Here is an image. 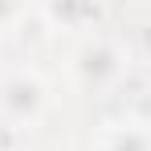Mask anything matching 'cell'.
<instances>
[{"mask_svg":"<svg viewBox=\"0 0 151 151\" xmlns=\"http://www.w3.org/2000/svg\"><path fill=\"white\" fill-rule=\"evenodd\" d=\"M49 110V82L37 70H4L0 74V123L29 131Z\"/></svg>","mask_w":151,"mask_h":151,"instance_id":"1","label":"cell"},{"mask_svg":"<svg viewBox=\"0 0 151 151\" xmlns=\"http://www.w3.org/2000/svg\"><path fill=\"white\" fill-rule=\"evenodd\" d=\"M70 74L86 90H110L127 74V49L106 33H90L70 57Z\"/></svg>","mask_w":151,"mask_h":151,"instance_id":"2","label":"cell"},{"mask_svg":"<svg viewBox=\"0 0 151 151\" xmlns=\"http://www.w3.org/2000/svg\"><path fill=\"white\" fill-rule=\"evenodd\" d=\"M37 12L49 29L61 33H98L106 21V4L102 0H37Z\"/></svg>","mask_w":151,"mask_h":151,"instance_id":"3","label":"cell"},{"mask_svg":"<svg viewBox=\"0 0 151 151\" xmlns=\"http://www.w3.org/2000/svg\"><path fill=\"white\" fill-rule=\"evenodd\" d=\"M94 151H151V123L147 119L102 123L94 135Z\"/></svg>","mask_w":151,"mask_h":151,"instance_id":"4","label":"cell"},{"mask_svg":"<svg viewBox=\"0 0 151 151\" xmlns=\"http://www.w3.org/2000/svg\"><path fill=\"white\" fill-rule=\"evenodd\" d=\"M29 4L25 0H0V33H8V29H17L21 21H25Z\"/></svg>","mask_w":151,"mask_h":151,"instance_id":"5","label":"cell"}]
</instances>
